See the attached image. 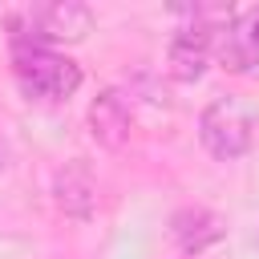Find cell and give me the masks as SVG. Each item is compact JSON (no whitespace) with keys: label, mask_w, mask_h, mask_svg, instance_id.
I'll return each instance as SVG.
<instances>
[{"label":"cell","mask_w":259,"mask_h":259,"mask_svg":"<svg viewBox=\"0 0 259 259\" xmlns=\"http://www.w3.org/2000/svg\"><path fill=\"white\" fill-rule=\"evenodd\" d=\"M12 28H16V45H32V49L77 45L89 36L93 12L77 0H49V4H32V8L16 12Z\"/></svg>","instance_id":"1"},{"label":"cell","mask_w":259,"mask_h":259,"mask_svg":"<svg viewBox=\"0 0 259 259\" xmlns=\"http://www.w3.org/2000/svg\"><path fill=\"white\" fill-rule=\"evenodd\" d=\"M12 69H16V85L36 101H65L81 89V65L69 61L65 53H57V49L16 45Z\"/></svg>","instance_id":"2"},{"label":"cell","mask_w":259,"mask_h":259,"mask_svg":"<svg viewBox=\"0 0 259 259\" xmlns=\"http://www.w3.org/2000/svg\"><path fill=\"white\" fill-rule=\"evenodd\" d=\"M251 130H255V113L239 101V97H214L206 109H202V117H198V138H202V146L214 154V158H223V162H231V158H243L247 150H251Z\"/></svg>","instance_id":"3"},{"label":"cell","mask_w":259,"mask_h":259,"mask_svg":"<svg viewBox=\"0 0 259 259\" xmlns=\"http://www.w3.org/2000/svg\"><path fill=\"white\" fill-rule=\"evenodd\" d=\"M214 36L210 28L202 24H186L174 32L170 40V53H166V65H170V77L174 81H198L210 65V53H214Z\"/></svg>","instance_id":"4"},{"label":"cell","mask_w":259,"mask_h":259,"mask_svg":"<svg viewBox=\"0 0 259 259\" xmlns=\"http://www.w3.org/2000/svg\"><path fill=\"white\" fill-rule=\"evenodd\" d=\"M214 53L231 73H251L259 65V8L235 16L219 36H214Z\"/></svg>","instance_id":"5"},{"label":"cell","mask_w":259,"mask_h":259,"mask_svg":"<svg viewBox=\"0 0 259 259\" xmlns=\"http://www.w3.org/2000/svg\"><path fill=\"white\" fill-rule=\"evenodd\" d=\"M130 125H134L130 101H125L117 89H105V93L93 97V105H89V130H93V138H97L101 146L121 150V146L130 142Z\"/></svg>","instance_id":"6"},{"label":"cell","mask_w":259,"mask_h":259,"mask_svg":"<svg viewBox=\"0 0 259 259\" xmlns=\"http://www.w3.org/2000/svg\"><path fill=\"white\" fill-rule=\"evenodd\" d=\"M174 235H178L182 251H202L206 243H214L223 235V219L210 210H182V214H174Z\"/></svg>","instance_id":"7"},{"label":"cell","mask_w":259,"mask_h":259,"mask_svg":"<svg viewBox=\"0 0 259 259\" xmlns=\"http://www.w3.org/2000/svg\"><path fill=\"white\" fill-rule=\"evenodd\" d=\"M57 190H61V206H69V210H77V214H85L89 202H93V182H89V174L77 170V166L57 178Z\"/></svg>","instance_id":"8"},{"label":"cell","mask_w":259,"mask_h":259,"mask_svg":"<svg viewBox=\"0 0 259 259\" xmlns=\"http://www.w3.org/2000/svg\"><path fill=\"white\" fill-rule=\"evenodd\" d=\"M0 170H4V154H0Z\"/></svg>","instance_id":"9"}]
</instances>
